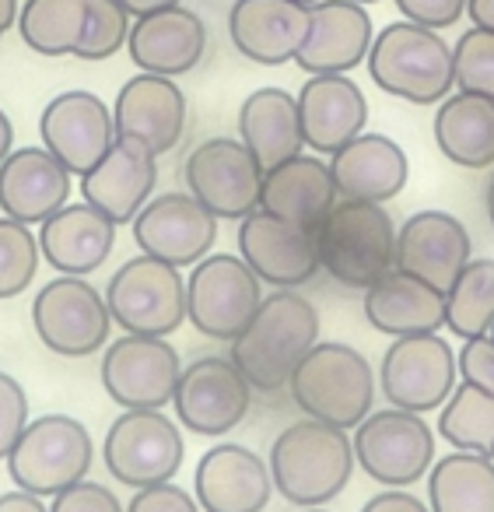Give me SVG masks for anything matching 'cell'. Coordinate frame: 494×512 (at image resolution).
Returning a JSON list of instances; mask_svg holds the SVG:
<instances>
[{
    "label": "cell",
    "instance_id": "4316f807",
    "mask_svg": "<svg viewBox=\"0 0 494 512\" xmlns=\"http://www.w3.org/2000/svg\"><path fill=\"white\" fill-rule=\"evenodd\" d=\"M158 183V155L137 148L130 141H116L99 165L81 176V197L92 207H99L116 225H130L141 214V207L151 200V190Z\"/></svg>",
    "mask_w": 494,
    "mask_h": 512
},
{
    "label": "cell",
    "instance_id": "9f6ffc18",
    "mask_svg": "<svg viewBox=\"0 0 494 512\" xmlns=\"http://www.w3.org/2000/svg\"><path fill=\"white\" fill-rule=\"evenodd\" d=\"M302 512H326V509H302Z\"/></svg>",
    "mask_w": 494,
    "mask_h": 512
},
{
    "label": "cell",
    "instance_id": "d6986e66",
    "mask_svg": "<svg viewBox=\"0 0 494 512\" xmlns=\"http://www.w3.org/2000/svg\"><path fill=\"white\" fill-rule=\"evenodd\" d=\"M39 134L46 151H53L74 176H85L116 144L113 109L95 92H81V88L60 92L57 99L46 102L39 116Z\"/></svg>",
    "mask_w": 494,
    "mask_h": 512
},
{
    "label": "cell",
    "instance_id": "d6a6232c",
    "mask_svg": "<svg viewBox=\"0 0 494 512\" xmlns=\"http://www.w3.org/2000/svg\"><path fill=\"white\" fill-rule=\"evenodd\" d=\"M435 144L459 169L494 165V99L473 92L445 95L435 113Z\"/></svg>",
    "mask_w": 494,
    "mask_h": 512
},
{
    "label": "cell",
    "instance_id": "e0dca14e",
    "mask_svg": "<svg viewBox=\"0 0 494 512\" xmlns=\"http://www.w3.org/2000/svg\"><path fill=\"white\" fill-rule=\"evenodd\" d=\"M130 225L137 249L172 267L200 264L218 239V218L193 193H162L148 200Z\"/></svg>",
    "mask_w": 494,
    "mask_h": 512
},
{
    "label": "cell",
    "instance_id": "4fadbf2b",
    "mask_svg": "<svg viewBox=\"0 0 494 512\" xmlns=\"http://www.w3.org/2000/svg\"><path fill=\"white\" fill-rule=\"evenodd\" d=\"M99 376L113 404L127 411H162L176 397L183 362L165 337L123 334L106 344Z\"/></svg>",
    "mask_w": 494,
    "mask_h": 512
},
{
    "label": "cell",
    "instance_id": "8d00e7d4",
    "mask_svg": "<svg viewBox=\"0 0 494 512\" xmlns=\"http://www.w3.org/2000/svg\"><path fill=\"white\" fill-rule=\"evenodd\" d=\"M438 435L452 449L494 456V397L473 383H456L438 414Z\"/></svg>",
    "mask_w": 494,
    "mask_h": 512
},
{
    "label": "cell",
    "instance_id": "7a4b0ae2",
    "mask_svg": "<svg viewBox=\"0 0 494 512\" xmlns=\"http://www.w3.org/2000/svg\"><path fill=\"white\" fill-rule=\"evenodd\" d=\"M354 463L351 435L316 418L284 428L267 456L274 488L298 509H319L337 498L351 481Z\"/></svg>",
    "mask_w": 494,
    "mask_h": 512
},
{
    "label": "cell",
    "instance_id": "5bb4252c",
    "mask_svg": "<svg viewBox=\"0 0 494 512\" xmlns=\"http://www.w3.org/2000/svg\"><path fill=\"white\" fill-rule=\"evenodd\" d=\"M459 379V355L438 334L396 337L379 365L382 397L400 411L428 414L449 400Z\"/></svg>",
    "mask_w": 494,
    "mask_h": 512
},
{
    "label": "cell",
    "instance_id": "484cf974",
    "mask_svg": "<svg viewBox=\"0 0 494 512\" xmlns=\"http://www.w3.org/2000/svg\"><path fill=\"white\" fill-rule=\"evenodd\" d=\"M127 53L141 71L179 78V74H190L204 60L207 25L197 11L183 8V4L155 11V15H144L134 22Z\"/></svg>",
    "mask_w": 494,
    "mask_h": 512
},
{
    "label": "cell",
    "instance_id": "ba28073f",
    "mask_svg": "<svg viewBox=\"0 0 494 512\" xmlns=\"http://www.w3.org/2000/svg\"><path fill=\"white\" fill-rule=\"evenodd\" d=\"M106 306L127 334L169 337L186 323V278L179 267L141 253L109 278Z\"/></svg>",
    "mask_w": 494,
    "mask_h": 512
},
{
    "label": "cell",
    "instance_id": "9c48e42d",
    "mask_svg": "<svg viewBox=\"0 0 494 512\" xmlns=\"http://www.w3.org/2000/svg\"><path fill=\"white\" fill-rule=\"evenodd\" d=\"M32 327L53 355L88 358L109 344L113 313L106 306V295L92 281L60 274L36 292Z\"/></svg>",
    "mask_w": 494,
    "mask_h": 512
},
{
    "label": "cell",
    "instance_id": "681fc988",
    "mask_svg": "<svg viewBox=\"0 0 494 512\" xmlns=\"http://www.w3.org/2000/svg\"><path fill=\"white\" fill-rule=\"evenodd\" d=\"M120 4L130 11V18H144V15H155V11L176 8L183 0H120Z\"/></svg>",
    "mask_w": 494,
    "mask_h": 512
},
{
    "label": "cell",
    "instance_id": "ac0fdd59",
    "mask_svg": "<svg viewBox=\"0 0 494 512\" xmlns=\"http://www.w3.org/2000/svg\"><path fill=\"white\" fill-rule=\"evenodd\" d=\"M116 141H130L151 155H165L183 141L186 95L176 78L141 71L120 88L113 102Z\"/></svg>",
    "mask_w": 494,
    "mask_h": 512
},
{
    "label": "cell",
    "instance_id": "d590c367",
    "mask_svg": "<svg viewBox=\"0 0 494 512\" xmlns=\"http://www.w3.org/2000/svg\"><path fill=\"white\" fill-rule=\"evenodd\" d=\"M449 334L473 341L494 330V260H470L445 292Z\"/></svg>",
    "mask_w": 494,
    "mask_h": 512
},
{
    "label": "cell",
    "instance_id": "f1b7e54d",
    "mask_svg": "<svg viewBox=\"0 0 494 512\" xmlns=\"http://www.w3.org/2000/svg\"><path fill=\"white\" fill-rule=\"evenodd\" d=\"M330 172L337 193L347 200H386L400 197L410 179L407 151L386 134H358L330 155Z\"/></svg>",
    "mask_w": 494,
    "mask_h": 512
},
{
    "label": "cell",
    "instance_id": "30bf717a",
    "mask_svg": "<svg viewBox=\"0 0 494 512\" xmlns=\"http://www.w3.org/2000/svg\"><path fill=\"white\" fill-rule=\"evenodd\" d=\"M354 460L386 488H410L435 463V432L414 411L386 407L354 428Z\"/></svg>",
    "mask_w": 494,
    "mask_h": 512
},
{
    "label": "cell",
    "instance_id": "836d02e7",
    "mask_svg": "<svg viewBox=\"0 0 494 512\" xmlns=\"http://www.w3.org/2000/svg\"><path fill=\"white\" fill-rule=\"evenodd\" d=\"M431 512H494V456L456 453L442 456L428 470Z\"/></svg>",
    "mask_w": 494,
    "mask_h": 512
},
{
    "label": "cell",
    "instance_id": "f907efd6",
    "mask_svg": "<svg viewBox=\"0 0 494 512\" xmlns=\"http://www.w3.org/2000/svg\"><path fill=\"white\" fill-rule=\"evenodd\" d=\"M15 151V123H11V116L0 109V162Z\"/></svg>",
    "mask_w": 494,
    "mask_h": 512
},
{
    "label": "cell",
    "instance_id": "e575fe53",
    "mask_svg": "<svg viewBox=\"0 0 494 512\" xmlns=\"http://www.w3.org/2000/svg\"><path fill=\"white\" fill-rule=\"evenodd\" d=\"M88 29V0H25L18 11L22 43L39 57H78Z\"/></svg>",
    "mask_w": 494,
    "mask_h": 512
},
{
    "label": "cell",
    "instance_id": "f6af8a7d",
    "mask_svg": "<svg viewBox=\"0 0 494 512\" xmlns=\"http://www.w3.org/2000/svg\"><path fill=\"white\" fill-rule=\"evenodd\" d=\"M396 8L407 22L442 32L466 15V0H396Z\"/></svg>",
    "mask_w": 494,
    "mask_h": 512
},
{
    "label": "cell",
    "instance_id": "c3c4849f",
    "mask_svg": "<svg viewBox=\"0 0 494 512\" xmlns=\"http://www.w3.org/2000/svg\"><path fill=\"white\" fill-rule=\"evenodd\" d=\"M466 18L477 29L494 32V0H466Z\"/></svg>",
    "mask_w": 494,
    "mask_h": 512
},
{
    "label": "cell",
    "instance_id": "7c38bea8",
    "mask_svg": "<svg viewBox=\"0 0 494 512\" xmlns=\"http://www.w3.org/2000/svg\"><path fill=\"white\" fill-rule=\"evenodd\" d=\"M263 172L253 151L235 137H207L183 162L186 190L218 221H242L260 207Z\"/></svg>",
    "mask_w": 494,
    "mask_h": 512
},
{
    "label": "cell",
    "instance_id": "bcb514c9",
    "mask_svg": "<svg viewBox=\"0 0 494 512\" xmlns=\"http://www.w3.org/2000/svg\"><path fill=\"white\" fill-rule=\"evenodd\" d=\"M361 512H431V509L417 495H410V491L389 488V491H379V495L368 498V502L361 505Z\"/></svg>",
    "mask_w": 494,
    "mask_h": 512
},
{
    "label": "cell",
    "instance_id": "ffe728a7",
    "mask_svg": "<svg viewBox=\"0 0 494 512\" xmlns=\"http://www.w3.org/2000/svg\"><path fill=\"white\" fill-rule=\"evenodd\" d=\"M473 242L466 225L449 211H417L396 228V267L449 292L470 264Z\"/></svg>",
    "mask_w": 494,
    "mask_h": 512
},
{
    "label": "cell",
    "instance_id": "3957f363",
    "mask_svg": "<svg viewBox=\"0 0 494 512\" xmlns=\"http://www.w3.org/2000/svg\"><path fill=\"white\" fill-rule=\"evenodd\" d=\"M365 64L382 92L414 106H435L456 88L452 46L438 36V29L414 25L407 18L375 36Z\"/></svg>",
    "mask_w": 494,
    "mask_h": 512
},
{
    "label": "cell",
    "instance_id": "6f0895ef",
    "mask_svg": "<svg viewBox=\"0 0 494 512\" xmlns=\"http://www.w3.org/2000/svg\"><path fill=\"white\" fill-rule=\"evenodd\" d=\"M491 337H494V330H491Z\"/></svg>",
    "mask_w": 494,
    "mask_h": 512
},
{
    "label": "cell",
    "instance_id": "8fae6325",
    "mask_svg": "<svg viewBox=\"0 0 494 512\" xmlns=\"http://www.w3.org/2000/svg\"><path fill=\"white\" fill-rule=\"evenodd\" d=\"M183 456V432L162 411H123L102 442L106 470L127 488L172 481L183 467Z\"/></svg>",
    "mask_w": 494,
    "mask_h": 512
},
{
    "label": "cell",
    "instance_id": "5b68a950",
    "mask_svg": "<svg viewBox=\"0 0 494 512\" xmlns=\"http://www.w3.org/2000/svg\"><path fill=\"white\" fill-rule=\"evenodd\" d=\"M288 390L305 418L351 432L372 414L375 372L358 348L330 341L316 344L302 358L295 376L288 379Z\"/></svg>",
    "mask_w": 494,
    "mask_h": 512
},
{
    "label": "cell",
    "instance_id": "db71d44e",
    "mask_svg": "<svg viewBox=\"0 0 494 512\" xmlns=\"http://www.w3.org/2000/svg\"><path fill=\"white\" fill-rule=\"evenodd\" d=\"M354 4H365V8H368V4H379V0H354Z\"/></svg>",
    "mask_w": 494,
    "mask_h": 512
},
{
    "label": "cell",
    "instance_id": "4dcf8cb0",
    "mask_svg": "<svg viewBox=\"0 0 494 512\" xmlns=\"http://www.w3.org/2000/svg\"><path fill=\"white\" fill-rule=\"evenodd\" d=\"M337 197L330 162H323L319 155H295L263 172L260 207L277 218L316 228L337 204Z\"/></svg>",
    "mask_w": 494,
    "mask_h": 512
},
{
    "label": "cell",
    "instance_id": "7dc6e473",
    "mask_svg": "<svg viewBox=\"0 0 494 512\" xmlns=\"http://www.w3.org/2000/svg\"><path fill=\"white\" fill-rule=\"evenodd\" d=\"M0 512H50V509H46L39 495H29V491L18 488L0 495Z\"/></svg>",
    "mask_w": 494,
    "mask_h": 512
},
{
    "label": "cell",
    "instance_id": "1f68e13d",
    "mask_svg": "<svg viewBox=\"0 0 494 512\" xmlns=\"http://www.w3.org/2000/svg\"><path fill=\"white\" fill-rule=\"evenodd\" d=\"M239 141L256 155L263 169L302 155L305 137L298 120V99L284 88H256L239 106Z\"/></svg>",
    "mask_w": 494,
    "mask_h": 512
},
{
    "label": "cell",
    "instance_id": "8992f818",
    "mask_svg": "<svg viewBox=\"0 0 494 512\" xmlns=\"http://www.w3.org/2000/svg\"><path fill=\"white\" fill-rule=\"evenodd\" d=\"M95 460V446L88 428L71 414H43L29 421L18 446L8 456V470L15 488L39 498L60 495L71 484L85 481Z\"/></svg>",
    "mask_w": 494,
    "mask_h": 512
},
{
    "label": "cell",
    "instance_id": "f546056e",
    "mask_svg": "<svg viewBox=\"0 0 494 512\" xmlns=\"http://www.w3.org/2000/svg\"><path fill=\"white\" fill-rule=\"evenodd\" d=\"M365 320L389 337L438 334L445 327V292L393 267L365 288Z\"/></svg>",
    "mask_w": 494,
    "mask_h": 512
},
{
    "label": "cell",
    "instance_id": "7bdbcfd3",
    "mask_svg": "<svg viewBox=\"0 0 494 512\" xmlns=\"http://www.w3.org/2000/svg\"><path fill=\"white\" fill-rule=\"evenodd\" d=\"M127 512H204L197 502V495L172 481L148 484V488H137V495L130 498Z\"/></svg>",
    "mask_w": 494,
    "mask_h": 512
},
{
    "label": "cell",
    "instance_id": "ab89813d",
    "mask_svg": "<svg viewBox=\"0 0 494 512\" xmlns=\"http://www.w3.org/2000/svg\"><path fill=\"white\" fill-rule=\"evenodd\" d=\"M452 64H456L459 92L494 99V32L477 29V25L466 29L452 46Z\"/></svg>",
    "mask_w": 494,
    "mask_h": 512
},
{
    "label": "cell",
    "instance_id": "b9f144b4",
    "mask_svg": "<svg viewBox=\"0 0 494 512\" xmlns=\"http://www.w3.org/2000/svg\"><path fill=\"white\" fill-rule=\"evenodd\" d=\"M50 512H127V509L120 505L113 488H106L99 481H78L60 491V495H53Z\"/></svg>",
    "mask_w": 494,
    "mask_h": 512
},
{
    "label": "cell",
    "instance_id": "9a60e30c",
    "mask_svg": "<svg viewBox=\"0 0 494 512\" xmlns=\"http://www.w3.org/2000/svg\"><path fill=\"white\" fill-rule=\"evenodd\" d=\"M239 256L274 288H302L323 271L316 228L277 218L263 207L239 221Z\"/></svg>",
    "mask_w": 494,
    "mask_h": 512
},
{
    "label": "cell",
    "instance_id": "6da1fadb",
    "mask_svg": "<svg viewBox=\"0 0 494 512\" xmlns=\"http://www.w3.org/2000/svg\"><path fill=\"white\" fill-rule=\"evenodd\" d=\"M319 344V313L305 295L277 288L263 299L249 327L232 341V362L253 390L274 393L288 386L302 358Z\"/></svg>",
    "mask_w": 494,
    "mask_h": 512
},
{
    "label": "cell",
    "instance_id": "f5cc1de1",
    "mask_svg": "<svg viewBox=\"0 0 494 512\" xmlns=\"http://www.w3.org/2000/svg\"><path fill=\"white\" fill-rule=\"evenodd\" d=\"M484 207H487V221H491V228H494V172H491V179H487V190H484Z\"/></svg>",
    "mask_w": 494,
    "mask_h": 512
},
{
    "label": "cell",
    "instance_id": "52a82bcc",
    "mask_svg": "<svg viewBox=\"0 0 494 512\" xmlns=\"http://www.w3.org/2000/svg\"><path fill=\"white\" fill-rule=\"evenodd\" d=\"M263 281L232 253H207L186 278V320L211 341L232 344L263 306Z\"/></svg>",
    "mask_w": 494,
    "mask_h": 512
},
{
    "label": "cell",
    "instance_id": "44dd1931",
    "mask_svg": "<svg viewBox=\"0 0 494 512\" xmlns=\"http://www.w3.org/2000/svg\"><path fill=\"white\" fill-rule=\"evenodd\" d=\"M375 25L365 4L354 0H316L309 8V36L295 64L305 74H347L368 60Z\"/></svg>",
    "mask_w": 494,
    "mask_h": 512
},
{
    "label": "cell",
    "instance_id": "7402d4cb",
    "mask_svg": "<svg viewBox=\"0 0 494 512\" xmlns=\"http://www.w3.org/2000/svg\"><path fill=\"white\" fill-rule=\"evenodd\" d=\"M193 495L204 512H263L274 495V477L253 449L221 442L197 460Z\"/></svg>",
    "mask_w": 494,
    "mask_h": 512
},
{
    "label": "cell",
    "instance_id": "277c9868",
    "mask_svg": "<svg viewBox=\"0 0 494 512\" xmlns=\"http://www.w3.org/2000/svg\"><path fill=\"white\" fill-rule=\"evenodd\" d=\"M319 264L347 288H372L396 267V225L389 211L372 200L340 197L316 225Z\"/></svg>",
    "mask_w": 494,
    "mask_h": 512
},
{
    "label": "cell",
    "instance_id": "83f0119b",
    "mask_svg": "<svg viewBox=\"0 0 494 512\" xmlns=\"http://www.w3.org/2000/svg\"><path fill=\"white\" fill-rule=\"evenodd\" d=\"M113 246L116 221L106 218L88 200L64 204L39 228V249L50 260V267L60 274H71V278H88V274L99 271L113 256Z\"/></svg>",
    "mask_w": 494,
    "mask_h": 512
},
{
    "label": "cell",
    "instance_id": "603a6c76",
    "mask_svg": "<svg viewBox=\"0 0 494 512\" xmlns=\"http://www.w3.org/2000/svg\"><path fill=\"white\" fill-rule=\"evenodd\" d=\"M228 36L246 60L263 67L291 64L309 36V4L298 0H235Z\"/></svg>",
    "mask_w": 494,
    "mask_h": 512
},
{
    "label": "cell",
    "instance_id": "60d3db41",
    "mask_svg": "<svg viewBox=\"0 0 494 512\" xmlns=\"http://www.w3.org/2000/svg\"><path fill=\"white\" fill-rule=\"evenodd\" d=\"M25 428H29V397H25V386L15 376H8V372H0V460H8Z\"/></svg>",
    "mask_w": 494,
    "mask_h": 512
},
{
    "label": "cell",
    "instance_id": "11a10c76",
    "mask_svg": "<svg viewBox=\"0 0 494 512\" xmlns=\"http://www.w3.org/2000/svg\"><path fill=\"white\" fill-rule=\"evenodd\" d=\"M298 4H309V8H312V4H316V0H298Z\"/></svg>",
    "mask_w": 494,
    "mask_h": 512
},
{
    "label": "cell",
    "instance_id": "2e32d148",
    "mask_svg": "<svg viewBox=\"0 0 494 512\" xmlns=\"http://www.w3.org/2000/svg\"><path fill=\"white\" fill-rule=\"evenodd\" d=\"M249 400H253V386L239 365L232 358L207 355L183 369L172 407L190 432L214 439V435L232 432L246 418Z\"/></svg>",
    "mask_w": 494,
    "mask_h": 512
},
{
    "label": "cell",
    "instance_id": "f35d334b",
    "mask_svg": "<svg viewBox=\"0 0 494 512\" xmlns=\"http://www.w3.org/2000/svg\"><path fill=\"white\" fill-rule=\"evenodd\" d=\"M130 11L120 0H88V29L85 43L78 50V60H109L127 46L130 39Z\"/></svg>",
    "mask_w": 494,
    "mask_h": 512
},
{
    "label": "cell",
    "instance_id": "816d5d0a",
    "mask_svg": "<svg viewBox=\"0 0 494 512\" xmlns=\"http://www.w3.org/2000/svg\"><path fill=\"white\" fill-rule=\"evenodd\" d=\"M18 11H22L18 8V0H0V39L18 25Z\"/></svg>",
    "mask_w": 494,
    "mask_h": 512
},
{
    "label": "cell",
    "instance_id": "74e56055",
    "mask_svg": "<svg viewBox=\"0 0 494 512\" xmlns=\"http://www.w3.org/2000/svg\"><path fill=\"white\" fill-rule=\"evenodd\" d=\"M39 235L25 221L0 218V302L29 292L39 271Z\"/></svg>",
    "mask_w": 494,
    "mask_h": 512
},
{
    "label": "cell",
    "instance_id": "cb8c5ba5",
    "mask_svg": "<svg viewBox=\"0 0 494 512\" xmlns=\"http://www.w3.org/2000/svg\"><path fill=\"white\" fill-rule=\"evenodd\" d=\"M295 99L309 151L333 155L347 141L365 134L368 102L358 81H351L347 74H309V81H305Z\"/></svg>",
    "mask_w": 494,
    "mask_h": 512
},
{
    "label": "cell",
    "instance_id": "ee69618b",
    "mask_svg": "<svg viewBox=\"0 0 494 512\" xmlns=\"http://www.w3.org/2000/svg\"><path fill=\"white\" fill-rule=\"evenodd\" d=\"M459 376L494 397V337L491 334L463 341V351H459Z\"/></svg>",
    "mask_w": 494,
    "mask_h": 512
},
{
    "label": "cell",
    "instance_id": "d4e9b609",
    "mask_svg": "<svg viewBox=\"0 0 494 512\" xmlns=\"http://www.w3.org/2000/svg\"><path fill=\"white\" fill-rule=\"evenodd\" d=\"M74 172L46 148H15L0 162V211L25 225H43L71 197Z\"/></svg>",
    "mask_w": 494,
    "mask_h": 512
}]
</instances>
